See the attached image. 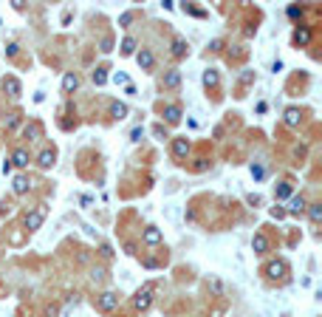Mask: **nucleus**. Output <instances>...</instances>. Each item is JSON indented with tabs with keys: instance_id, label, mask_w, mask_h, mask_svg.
<instances>
[{
	"instance_id": "72a5a7b5",
	"label": "nucleus",
	"mask_w": 322,
	"mask_h": 317,
	"mask_svg": "<svg viewBox=\"0 0 322 317\" xmlns=\"http://www.w3.org/2000/svg\"><path fill=\"white\" fill-rule=\"evenodd\" d=\"M130 139H133V142H142V139H144V128H133V130H130Z\"/></svg>"
},
{
	"instance_id": "58836bf2",
	"label": "nucleus",
	"mask_w": 322,
	"mask_h": 317,
	"mask_svg": "<svg viewBox=\"0 0 322 317\" xmlns=\"http://www.w3.org/2000/svg\"><path fill=\"white\" fill-rule=\"evenodd\" d=\"M17 51H20V45H17V43H9L6 45V54H9V57H17Z\"/></svg>"
},
{
	"instance_id": "412c9836",
	"label": "nucleus",
	"mask_w": 322,
	"mask_h": 317,
	"mask_svg": "<svg viewBox=\"0 0 322 317\" xmlns=\"http://www.w3.org/2000/svg\"><path fill=\"white\" fill-rule=\"evenodd\" d=\"M201 82H204V88H207V91H215V88L221 85V77H218V71H215V68H207V71H204V77H201Z\"/></svg>"
},
{
	"instance_id": "f704fd0d",
	"label": "nucleus",
	"mask_w": 322,
	"mask_h": 317,
	"mask_svg": "<svg viewBox=\"0 0 322 317\" xmlns=\"http://www.w3.org/2000/svg\"><path fill=\"white\" fill-rule=\"evenodd\" d=\"M288 17H291V20L302 17V9H300V6H288Z\"/></svg>"
},
{
	"instance_id": "6e6552de",
	"label": "nucleus",
	"mask_w": 322,
	"mask_h": 317,
	"mask_svg": "<svg viewBox=\"0 0 322 317\" xmlns=\"http://www.w3.org/2000/svg\"><path fill=\"white\" fill-rule=\"evenodd\" d=\"M9 162H12V167H17V170H26L29 162H31V153L26 150V147H15L12 156H9Z\"/></svg>"
},
{
	"instance_id": "c85d7f7f",
	"label": "nucleus",
	"mask_w": 322,
	"mask_h": 317,
	"mask_svg": "<svg viewBox=\"0 0 322 317\" xmlns=\"http://www.w3.org/2000/svg\"><path fill=\"white\" fill-rule=\"evenodd\" d=\"M136 20V12H124L122 17H119V26H122V29H130V23Z\"/></svg>"
},
{
	"instance_id": "e433bc0d",
	"label": "nucleus",
	"mask_w": 322,
	"mask_h": 317,
	"mask_svg": "<svg viewBox=\"0 0 322 317\" xmlns=\"http://www.w3.org/2000/svg\"><path fill=\"white\" fill-rule=\"evenodd\" d=\"M26 241V230L23 232H12V244H23Z\"/></svg>"
},
{
	"instance_id": "a878e982",
	"label": "nucleus",
	"mask_w": 322,
	"mask_h": 317,
	"mask_svg": "<svg viewBox=\"0 0 322 317\" xmlns=\"http://www.w3.org/2000/svg\"><path fill=\"white\" fill-rule=\"evenodd\" d=\"M91 79H93V85H105V82H107V68H105V65H99V68H93Z\"/></svg>"
},
{
	"instance_id": "f8f14e48",
	"label": "nucleus",
	"mask_w": 322,
	"mask_h": 317,
	"mask_svg": "<svg viewBox=\"0 0 322 317\" xmlns=\"http://www.w3.org/2000/svg\"><path fill=\"white\" fill-rule=\"evenodd\" d=\"M269 246H272L269 235H266V232H254V238H251V249H254V255H266L269 252Z\"/></svg>"
},
{
	"instance_id": "7ed1b4c3",
	"label": "nucleus",
	"mask_w": 322,
	"mask_h": 317,
	"mask_svg": "<svg viewBox=\"0 0 322 317\" xmlns=\"http://www.w3.org/2000/svg\"><path fill=\"white\" fill-rule=\"evenodd\" d=\"M153 306V283H147L144 289H139L133 295V309L136 311H147Z\"/></svg>"
},
{
	"instance_id": "7c9ffc66",
	"label": "nucleus",
	"mask_w": 322,
	"mask_h": 317,
	"mask_svg": "<svg viewBox=\"0 0 322 317\" xmlns=\"http://www.w3.org/2000/svg\"><path fill=\"white\" fill-rule=\"evenodd\" d=\"M153 136L156 139H170V133H167L164 125H153Z\"/></svg>"
},
{
	"instance_id": "4be33fe9",
	"label": "nucleus",
	"mask_w": 322,
	"mask_h": 317,
	"mask_svg": "<svg viewBox=\"0 0 322 317\" xmlns=\"http://www.w3.org/2000/svg\"><path fill=\"white\" fill-rule=\"evenodd\" d=\"M12 190H15V195H26L31 190V181H29V176H15V181H12Z\"/></svg>"
},
{
	"instance_id": "9b49d317",
	"label": "nucleus",
	"mask_w": 322,
	"mask_h": 317,
	"mask_svg": "<svg viewBox=\"0 0 322 317\" xmlns=\"http://www.w3.org/2000/svg\"><path fill=\"white\" fill-rule=\"evenodd\" d=\"M136 63H139L142 71H153V65H156V54H153L150 48H142V51H136Z\"/></svg>"
},
{
	"instance_id": "a19ab883",
	"label": "nucleus",
	"mask_w": 322,
	"mask_h": 317,
	"mask_svg": "<svg viewBox=\"0 0 322 317\" xmlns=\"http://www.w3.org/2000/svg\"><path fill=\"white\" fill-rule=\"evenodd\" d=\"M272 218H277V221H280V218H286V209H283V207H272Z\"/></svg>"
},
{
	"instance_id": "dca6fc26",
	"label": "nucleus",
	"mask_w": 322,
	"mask_h": 317,
	"mask_svg": "<svg viewBox=\"0 0 322 317\" xmlns=\"http://www.w3.org/2000/svg\"><path fill=\"white\" fill-rule=\"evenodd\" d=\"M283 122H286L288 128H300V122H302V111H300V108H294V105H291V108H286V111H283Z\"/></svg>"
},
{
	"instance_id": "b1692460",
	"label": "nucleus",
	"mask_w": 322,
	"mask_h": 317,
	"mask_svg": "<svg viewBox=\"0 0 322 317\" xmlns=\"http://www.w3.org/2000/svg\"><path fill=\"white\" fill-rule=\"evenodd\" d=\"M305 213H308V218H311V224H319V221H322V204H319V201L308 204Z\"/></svg>"
},
{
	"instance_id": "bb28decb",
	"label": "nucleus",
	"mask_w": 322,
	"mask_h": 317,
	"mask_svg": "<svg viewBox=\"0 0 322 317\" xmlns=\"http://www.w3.org/2000/svg\"><path fill=\"white\" fill-rule=\"evenodd\" d=\"M99 51L102 54H110V51H113V34H105L99 40Z\"/></svg>"
},
{
	"instance_id": "f257e3e1",
	"label": "nucleus",
	"mask_w": 322,
	"mask_h": 317,
	"mask_svg": "<svg viewBox=\"0 0 322 317\" xmlns=\"http://www.w3.org/2000/svg\"><path fill=\"white\" fill-rule=\"evenodd\" d=\"M43 221H45V204H40V207L29 209V213L23 216V227H26V235H29V232H37L40 227H43Z\"/></svg>"
},
{
	"instance_id": "37998d69",
	"label": "nucleus",
	"mask_w": 322,
	"mask_h": 317,
	"mask_svg": "<svg viewBox=\"0 0 322 317\" xmlns=\"http://www.w3.org/2000/svg\"><path fill=\"white\" fill-rule=\"evenodd\" d=\"M12 170H15V167H12V162H9V159H6V162H3V173L9 176V173H12Z\"/></svg>"
},
{
	"instance_id": "4468645a",
	"label": "nucleus",
	"mask_w": 322,
	"mask_h": 317,
	"mask_svg": "<svg viewBox=\"0 0 322 317\" xmlns=\"http://www.w3.org/2000/svg\"><path fill=\"white\" fill-rule=\"evenodd\" d=\"M0 85H3V91H6V94L12 96V99H17V96L23 94L20 79H17V77H3V82H0Z\"/></svg>"
},
{
	"instance_id": "ddd939ff",
	"label": "nucleus",
	"mask_w": 322,
	"mask_h": 317,
	"mask_svg": "<svg viewBox=\"0 0 322 317\" xmlns=\"http://www.w3.org/2000/svg\"><path fill=\"white\" fill-rule=\"evenodd\" d=\"M142 241H144L147 246H158L161 241H164V235H161V230H158V227H144Z\"/></svg>"
},
{
	"instance_id": "f03ea898",
	"label": "nucleus",
	"mask_w": 322,
	"mask_h": 317,
	"mask_svg": "<svg viewBox=\"0 0 322 317\" xmlns=\"http://www.w3.org/2000/svg\"><path fill=\"white\" fill-rule=\"evenodd\" d=\"M263 275L269 278V281H286L288 263H286V260H280V258H274V260H269V263L263 267Z\"/></svg>"
},
{
	"instance_id": "ea45409f",
	"label": "nucleus",
	"mask_w": 322,
	"mask_h": 317,
	"mask_svg": "<svg viewBox=\"0 0 322 317\" xmlns=\"http://www.w3.org/2000/svg\"><path fill=\"white\" fill-rule=\"evenodd\" d=\"M240 82H243V85H251V82H254V71H246L243 77H240Z\"/></svg>"
},
{
	"instance_id": "2f4dec72",
	"label": "nucleus",
	"mask_w": 322,
	"mask_h": 317,
	"mask_svg": "<svg viewBox=\"0 0 322 317\" xmlns=\"http://www.w3.org/2000/svg\"><path fill=\"white\" fill-rule=\"evenodd\" d=\"M207 167H209V159H195L192 170H195V173H204V170H207Z\"/></svg>"
},
{
	"instance_id": "f3484780",
	"label": "nucleus",
	"mask_w": 322,
	"mask_h": 317,
	"mask_svg": "<svg viewBox=\"0 0 322 317\" xmlns=\"http://www.w3.org/2000/svg\"><path fill=\"white\" fill-rule=\"evenodd\" d=\"M161 85L170 88V91H175V88L181 85V71H178V68H170V71H164V77H161Z\"/></svg>"
},
{
	"instance_id": "5701e85b",
	"label": "nucleus",
	"mask_w": 322,
	"mask_h": 317,
	"mask_svg": "<svg viewBox=\"0 0 322 317\" xmlns=\"http://www.w3.org/2000/svg\"><path fill=\"white\" fill-rule=\"evenodd\" d=\"M274 198H277V201H283V198H291V184H288V181H280V184H274Z\"/></svg>"
},
{
	"instance_id": "a211bd4d",
	"label": "nucleus",
	"mask_w": 322,
	"mask_h": 317,
	"mask_svg": "<svg viewBox=\"0 0 322 317\" xmlns=\"http://www.w3.org/2000/svg\"><path fill=\"white\" fill-rule=\"evenodd\" d=\"M107 114H110V119H116V122H122V119H127L130 108L124 105V102H110V108H107Z\"/></svg>"
},
{
	"instance_id": "cd10ccee",
	"label": "nucleus",
	"mask_w": 322,
	"mask_h": 317,
	"mask_svg": "<svg viewBox=\"0 0 322 317\" xmlns=\"http://www.w3.org/2000/svg\"><path fill=\"white\" fill-rule=\"evenodd\" d=\"M17 125H20V114H9L6 119H3V128H6V133H9V130H15Z\"/></svg>"
},
{
	"instance_id": "20e7f679",
	"label": "nucleus",
	"mask_w": 322,
	"mask_h": 317,
	"mask_svg": "<svg viewBox=\"0 0 322 317\" xmlns=\"http://www.w3.org/2000/svg\"><path fill=\"white\" fill-rule=\"evenodd\" d=\"M170 150H172V159H175V162H186V156H189V150H192V144H189L186 136H175L172 144H170Z\"/></svg>"
},
{
	"instance_id": "0eeeda50",
	"label": "nucleus",
	"mask_w": 322,
	"mask_h": 317,
	"mask_svg": "<svg viewBox=\"0 0 322 317\" xmlns=\"http://www.w3.org/2000/svg\"><path fill=\"white\" fill-rule=\"evenodd\" d=\"M311 37H314V31H311V26H297L291 34V43L297 45V48H305L308 43H311Z\"/></svg>"
},
{
	"instance_id": "2eb2a0df",
	"label": "nucleus",
	"mask_w": 322,
	"mask_h": 317,
	"mask_svg": "<svg viewBox=\"0 0 322 317\" xmlns=\"http://www.w3.org/2000/svg\"><path fill=\"white\" fill-rule=\"evenodd\" d=\"M23 139H26V142H37V139H43V125L37 122H29L26 125V128H23Z\"/></svg>"
},
{
	"instance_id": "c756f323",
	"label": "nucleus",
	"mask_w": 322,
	"mask_h": 317,
	"mask_svg": "<svg viewBox=\"0 0 322 317\" xmlns=\"http://www.w3.org/2000/svg\"><path fill=\"white\" fill-rule=\"evenodd\" d=\"M99 255H102V258H113V246H110V244H107V241H102V244H99Z\"/></svg>"
},
{
	"instance_id": "423d86ee",
	"label": "nucleus",
	"mask_w": 322,
	"mask_h": 317,
	"mask_svg": "<svg viewBox=\"0 0 322 317\" xmlns=\"http://www.w3.org/2000/svg\"><path fill=\"white\" fill-rule=\"evenodd\" d=\"M54 165H57V147H54V144L43 147V150L37 153V167H40V170H51Z\"/></svg>"
},
{
	"instance_id": "c9c22d12",
	"label": "nucleus",
	"mask_w": 322,
	"mask_h": 317,
	"mask_svg": "<svg viewBox=\"0 0 322 317\" xmlns=\"http://www.w3.org/2000/svg\"><path fill=\"white\" fill-rule=\"evenodd\" d=\"M209 51H212V54L223 51V40H212V43H209Z\"/></svg>"
},
{
	"instance_id": "79ce46f5",
	"label": "nucleus",
	"mask_w": 322,
	"mask_h": 317,
	"mask_svg": "<svg viewBox=\"0 0 322 317\" xmlns=\"http://www.w3.org/2000/svg\"><path fill=\"white\" fill-rule=\"evenodd\" d=\"M251 176H254V179H263V167H260V165H251Z\"/></svg>"
},
{
	"instance_id": "1a4fd4ad",
	"label": "nucleus",
	"mask_w": 322,
	"mask_h": 317,
	"mask_svg": "<svg viewBox=\"0 0 322 317\" xmlns=\"http://www.w3.org/2000/svg\"><path fill=\"white\" fill-rule=\"evenodd\" d=\"M161 116H164V122H167V125H178V122H181V116H184V111H181L178 102H170V105H164Z\"/></svg>"
},
{
	"instance_id": "aec40b11",
	"label": "nucleus",
	"mask_w": 322,
	"mask_h": 317,
	"mask_svg": "<svg viewBox=\"0 0 322 317\" xmlns=\"http://www.w3.org/2000/svg\"><path fill=\"white\" fill-rule=\"evenodd\" d=\"M170 51H172V57H175V60H184L186 54H189V45H186L184 37H175V40H172V45H170Z\"/></svg>"
},
{
	"instance_id": "393cba45",
	"label": "nucleus",
	"mask_w": 322,
	"mask_h": 317,
	"mask_svg": "<svg viewBox=\"0 0 322 317\" xmlns=\"http://www.w3.org/2000/svg\"><path fill=\"white\" fill-rule=\"evenodd\" d=\"M119 48H122L124 57H133V54H136V37H124Z\"/></svg>"
},
{
	"instance_id": "9d476101",
	"label": "nucleus",
	"mask_w": 322,
	"mask_h": 317,
	"mask_svg": "<svg viewBox=\"0 0 322 317\" xmlns=\"http://www.w3.org/2000/svg\"><path fill=\"white\" fill-rule=\"evenodd\" d=\"M305 207H308V201H305V195H291L288 198V209H286V216H302L305 213Z\"/></svg>"
},
{
	"instance_id": "473e14b6",
	"label": "nucleus",
	"mask_w": 322,
	"mask_h": 317,
	"mask_svg": "<svg viewBox=\"0 0 322 317\" xmlns=\"http://www.w3.org/2000/svg\"><path fill=\"white\" fill-rule=\"evenodd\" d=\"M113 82H116V85H130L127 74H122V71H116V74H113Z\"/></svg>"
},
{
	"instance_id": "39448f33",
	"label": "nucleus",
	"mask_w": 322,
	"mask_h": 317,
	"mask_svg": "<svg viewBox=\"0 0 322 317\" xmlns=\"http://www.w3.org/2000/svg\"><path fill=\"white\" fill-rule=\"evenodd\" d=\"M96 309L105 311V314L116 311V309H119V295H116V292H102V295L96 297Z\"/></svg>"
},
{
	"instance_id": "4c0bfd02",
	"label": "nucleus",
	"mask_w": 322,
	"mask_h": 317,
	"mask_svg": "<svg viewBox=\"0 0 322 317\" xmlns=\"http://www.w3.org/2000/svg\"><path fill=\"white\" fill-rule=\"evenodd\" d=\"M105 269H102V267H96V269H93V272H91V278H93V281H102V278H105Z\"/></svg>"
},
{
	"instance_id": "6ab92c4d",
	"label": "nucleus",
	"mask_w": 322,
	"mask_h": 317,
	"mask_svg": "<svg viewBox=\"0 0 322 317\" xmlns=\"http://www.w3.org/2000/svg\"><path fill=\"white\" fill-rule=\"evenodd\" d=\"M77 88H79V74H77V71H68V74L62 77V94L68 96V94H74Z\"/></svg>"
}]
</instances>
